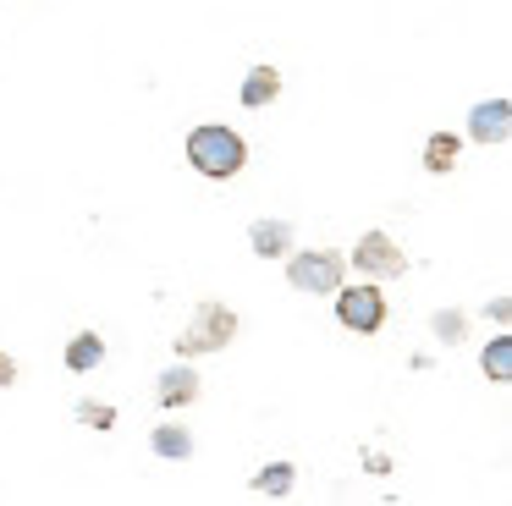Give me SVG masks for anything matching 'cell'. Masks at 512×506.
I'll return each mask as SVG.
<instances>
[{"mask_svg": "<svg viewBox=\"0 0 512 506\" xmlns=\"http://www.w3.org/2000/svg\"><path fill=\"white\" fill-rule=\"evenodd\" d=\"M292 484H298L292 462H270V468H259V473H254V490H259V495H287Z\"/></svg>", "mask_w": 512, "mask_h": 506, "instance_id": "cell-14", "label": "cell"}, {"mask_svg": "<svg viewBox=\"0 0 512 506\" xmlns=\"http://www.w3.org/2000/svg\"><path fill=\"white\" fill-rule=\"evenodd\" d=\"M342 253L336 248H309V253H287V286H298V292L320 297V292H336L342 286Z\"/></svg>", "mask_w": 512, "mask_h": 506, "instance_id": "cell-3", "label": "cell"}, {"mask_svg": "<svg viewBox=\"0 0 512 506\" xmlns=\"http://www.w3.org/2000/svg\"><path fill=\"white\" fill-rule=\"evenodd\" d=\"M237 99H243L248 110L276 105V99H281V72H276V66H248V77H243V88H237Z\"/></svg>", "mask_w": 512, "mask_h": 506, "instance_id": "cell-9", "label": "cell"}, {"mask_svg": "<svg viewBox=\"0 0 512 506\" xmlns=\"http://www.w3.org/2000/svg\"><path fill=\"white\" fill-rule=\"evenodd\" d=\"M353 270L369 275V281H397L402 270H408V259H402V248L386 237V231H364L353 248Z\"/></svg>", "mask_w": 512, "mask_h": 506, "instance_id": "cell-5", "label": "cell"}, {"mask_svg": "<svg viewBox=\"0 0 512 506\" xmlns=\"http://www.w3.org/2000/svg\"><path fill=\"white\" fill-rule=\"evenodd\" d=\"M463 325H468V319L457 314V308H446V314H435V336H441L446 347H452V341H463Z\"/></svg>", "mask_w": 512, "mask_h": 506, "instance_id": "cell-16", "label": "cell"}, {"mask_svg": "<svg viewBox=\"0 0 512 506\" xmlns=\"http://www.w3.org/2000/svg\"><path fill=\"white\" fill-rule=\"evenodd\" d=\"M61 358H67L72 374H89V369H100V363H105V341L94 336V330H78V336L67 341V352H61Z\"/></svg>", "mask_w": 512, "mask_h": 506, "instance_id": "cell-10", "label": "cell"}, {"mask_svg": "<svg viewBox=\"0 0 512 506\" xmlns=\"http://www.w3.org/2000/svg\"><path fill=\"white\" fill-rule=\"evenodd\" d=\"M336 319L353 336H375L386 325V297H380V286H336Z\"/></svg>", "mask_w": 512, "mask_h": 506, "instance_id": "cell-4", "label": "cell"}, {"mask_svg": "<svg viewBox=\"0 0 512 506\" xmlns=\"http://www.w3.org/2000/svg\"><path fill=\"white\" fill-rule=\"evenodd\" d=\"M6 385H17V358H6V352H0V391H6Z\"/></svg>", "mask_w": 512, "mask_h": 506, "instance_id": "cell-17", "label": "cell"}, {"mask_svg": "<svg viewBox=\"0 0 512 506\" xmlns=\"http://www.w3.org/2000/svg\"><path fill=\"white\" fill-rule=\"evenodd\" d=\"M248 248H254L259 259H287L292 253V226L287 220H254V226H248Z\"/></svg>", "mask_w": 512, "mask_h": 506, "instance_id": "cell-8", "label": "cell"}, {"mask_svg": "<svg viewBox=\"0 0 512 506\" xmlns=\"http://www.w3.org/2000/svg\"><path fill=\"white\" fill-rule=\"evenodd\" d=\"M232 336H237V314H232V308H226V303H204V308H193L188 330H177V358L221 352V347H232Z\"/></svg>", "mask_w": 512, "mask_h": 506, "instance_id": "cell-2", "label": "cell"}, {"mask_svg": "<svg viewBox=\"0 0 512 506\" xmlns=\"http://www.w3.org/2000/svg\"><path fill=\"white\" fill-rule=\"evenodd\" d=\"M78 418H83L89 429H111V424H116V407H111V402H78Z\"/></svg>", "mask_w": 512, "mask_h": 506, "instance_id": "cell-15", "label": "cell"}, {"mask_svg": "<svg viewBox=\"0 0 512 506\" xmlns=\"http://www.w3.org/2000/svg\"><path fill=\"white\" fill-rule=\"evenodd\" d=\"M188 165L199 176H210V182H226V176H237L248 165V143L237 138L232 127H193L188 132Z\"/></svg>", "mask_w": 512, "mask_h": 506, "instance_id": "cell-1", "label": "cell"}, {"mask_svg": "<svg viewBox=\"0 0 512 506\" xmlns=\"http://www.w3.org/2000/svg\"><path fill=\"white\" fill-rule=\"evenodd\" d=\"M468 138L474 143H507L512 138V105L507 99H479L468 110Z\"/></svg>", "mask_w": 512, "mask_h": 506, "instance_id": "cell-6", "label": "cell"}, {"mask_svg": "<svg viewBox=\"0 0 512 506\" xmlns=\"http://www.w3.org/2000/svg\"><path fill=\"white\" fill-rule=\"evenodd\" d=\"M490 319H496V325H507V319H512V303H507V297H496V303H490Z\"/></svg>", "mask_w": 512, "mask_h": 506, "instance_id": "cell-18", "label": "cell"}, {"mask_svg": "<svg viewBox=\"0 0 512 506\" xmlns=\"http://www.w3.org/2000/svg\"><path fill=\"white\" fill-rule=\"evenodd\" d=\"M155 402L166 407V413H177V407L199 402V374H193L188 363H171L166 374H155Z\"/></svg>", "mask_w": 512, "mask_h": 506, "instance_id": "cell-7", "label": "cell"}, {"mask_svg": "<svg viewBox=\"0 0 512 506\" xmlns=\"http://www.w3.org/2000/svg\"><path fill=\"white\" fill-rule=\"evenodd\" d=\"M457 154H463V138H457V132H435V138L424 143V171H435V176L457 171Z\"/></svg>", "mask_w": 512, "mask_h": 506, "instance_id": "cell-12", "label": "cell"}, {"mask_svg": "<svg viewBox=\"0 0 512 506\" xmlns=\"http://www.w3.org/2000/svg\"><path fill=\"white\" fill-rule=\"evenodd\" d=\"M149 446H155V457H160V462H182V457H193V435H188L182 424H155Z\"/></svg>", "mask_w": 512, "mask_h": 506, "instance_id": "cell-11", "label": "cell"}, {"mask_svg": "<svg viewBox=\"0 0 512 506\" xmlns=\"http://www.w3.org/2000/svg\"><path fill=\"white\" fill-rule=\"evenodd\" d=\"M479 369H485L496 385H501V380H512V336H507V330H501V336L485 347V358H479Z\"/></svg>", "mask_w": 512, "mask_h": 506, "instance_id": "cell-13", "label": "cell"}]
</instances>
